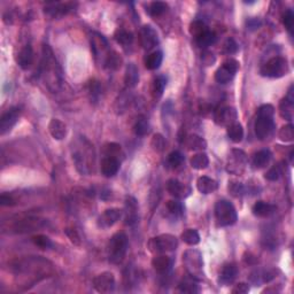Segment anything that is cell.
<instances>
[{
  "label": "cell",
  "mask_w": 294,
  "mask_h": 294,
  "mask_svg": "<svg viewBox=\"0 0 294 294\" xmlns=\"http://www.w3.org/2000/svg\"><path fill=\"white\" fill-rule=\"evenodd\" d=\"M247 24L251 29H256L261 23H260V21L256 20V19H252V20L248 21Z\"/></svg>",
  "instance_id": "91938a15"
},
{
  "label": "cell",
  "mask_w": 294,
  "mask_h": 294,
  "mask_svg": "<svg viewBox=\"0 0 294 294\" xmlns=\"http://www.w3.org/2000/svg\"><path fill=\"white\" fill-rule=\"evenodd\" d=\"M183 263L190 276L196 279L203 277V258L202 254L198 250H187L183 254Z\"/></svg>",
  "instance_id": "8992f818"
},
{
  "label": "cell",
  "mask_w": 294,
  "mask_h": 294,
  "mask_svg": "<svg viewBox=\"0 0 294 294\" xmlns=\"http://www.w3.org/2000/svg\"><path fill=\"white\" fill-rule=\"evenodd\" d=\"M103 154H105V157H115V159H118L119 154H122L121 145H118L116 143L106 144L105 146H103Z\"/></svg>",
  "instance_id": "7bdbcfd3"
},
{
  "label": "cell",
  "mask_w": 294,
  "mask_h": 294,
  "mask_svg": "<svg viewBox=\"0 0 294 294\" xmlns=\"http://www.w3.org/2000/svg\"><path fill=\"white\" fill-rule=\"evenodd\" d=\"M215 218L219 227H230L238 219L235 206L228 200H219L215 205Z\"/></svg>",
  "instance_id": "277c9868"
},
{
  "label": "cell",
  "mask_w": 294,
  "mask_h": 294,
  "mask_svg": "<svg viewBox=\"0 0 294 294\" xmlns=\"http://www.w3.org/2000/svg\"><path fill=\"white\" fill-rule=\"evenodd\" d=\"M151 146L153 148V151L157 152V153L163 152L164 147H166V140H164L163 136L161 134H155L153 136V138H152Z\"/></svg>",
  "instance_id": "c3c4849f"
},
{
  "label": "cell",
  "mask_w": 294,
  "mask_h": 294,
  "mask_svg": "<svg viewBox=\"0 0 294 294\" xmlns=\"http://www.w3.org/2000/svg\"><path fill=\"white\" fill-rule=\"evenodd\" d=\"M283 24L286 28V30L290 32V35H292L293 27H294V14L292 9H287L285 14L283 15Z\"/></svg>",
  "instance_id": "816d5d0a"
},
{
  "label": "cell",
  "mask_w": 294,
  "mask_h": 294,
  "mask_svg": "<svg viewBox=\"0 0 294 294\" xmlns=\"http://www.w3.org/2000/svg\"><path fill=\"white\" fill-rule=\"evenodd\" d=\"M207 30H208V27H207L205 22H202L201 20H195L193 22H191V24H190V28H189L190 34H191L195 38L199 37L200 35H202L203 32H206Z\"/></svg>",
  "instance_id": "b9f144b4"
},
{
  "label": "cell",
  "mask_w": 294,
  "mask_h": 294,
  "mask_svg": "<svg viewBox=\"0 0 294 294\" xmlns=\"http://www.w3.org/2000/svg\"><path fill=\"white\" fill-rule=\"evenodd\" d=\"M47 222L45 219L38 218V217H28L22 218L20 221H18L13 225V231L15 234H27V232H32L39 230L46 227Z\"/></svg>",
  "instance_id": "8fae6325"
},
{
  "label": "cell",
  "mask_w": 294,
  "mask_h": 294,
  "mask_svg": "<svg viewBox=\"0 0 294 294\" xmlns=\"http://www.w3.org/2000/svg\"><path fill=\"white\" fill-rule=\"evenodd\" d=\"M190 163H191V167L193 169H196V170L206 169V168L209 166V157L206 153H202L201 152V153L193 155Z\"/></svg>",
  "instance_id": "8d00e7d4"
},
{
  "label": "cell",
  "mask_w": 294,
  "mask_h": 294,
  "mask_svg": "<svg viewBox=\"0 0 294 294\" xmlns=\"http://www.w3.org/2000/svg\"><path fill=\"white\" fill-rule=\"evenodd\" d=\"M64 234L68 238H69V240L72 241L74 245H77V246H79L80 245V238L78 234H77L76 230H74V229H64Z\"/></svg>",
  "instance_id": "db71d44e"
},
{
  "label": "cell",
  "mask_w": 294,
  "mask_h": 294,
  "mask_svg": "<svg viewBox=\"0 0 294 294\" xmlns=\"http://www.w3.org/2000/svg\"><path fill=\"white\" fill-rule=\"evenodd\" d=\"M137 211V201L132 196H128L127 201H125V224L134 225L138 222Z\"/></svg>",
  "instance_id": "d4e9b609"
},
{
  "label": "cell",
  "mask_w": 294,
  "mask_h": 294,
  "mask_svg": "<svg viewBox=\"0 0 294 294\" xmlns=\"http://www.w3.org/2000/svg\"><path fill=\"white\" fill-rule=\"evenodd\" d=\"M139 43L145 51H151L160 43L157 31L150 24L143 25L139 30Z\"/></svg>",
  "instance_id": "30bf717a"
},
{
  "label": "cell",
  "mask_w": 294,
  "mask_h": 294,
  "mask_svg": "<svg viewBox=\"0 0 294 294\" xmlns=\"http://www.w3.org/2000/svg\"><path fill=\"white\" fill-rule=\"evenodd\" d=\"M21 107H11L7 112L4 113L0 118V134L5 135L13 129V127L18 123L19 118L21 116Z\"/></svg>",
  "instance_id": "4fadbf2b"
},
{
  "label": "cell",
  "mask_w": 294,
  "mask_h": 294,
  "mask_svg": "<svg viewBox=\"0 0 294 294\" xmlns=\"http://www.w3.org/2000/svg\"><path fill=\"white\" fill-rule=\"evenodd\" d=\"M167 11H168V5L163 1L151 2L146 9L147 14L152 16V18H159V16L163 15Z\"/></svg>",
  "instance_id": "74e56055"
},
{
  "label": "cell",
  "mask_w": 294,
  "mask_h": 294,
  "mask_svg": "<svg viewBox=\"0 0 294 294\" xmlns=\"http://www.w3.org/2000/svg\"><path fill=\"white\" fill-rule=\"evenodd\" d=\"M239 70V62L235 59H228L216 70L215 80L219 84H227L232 80Z\"/></svg>",
  "instance_id": "9c48e42d"
},
{
  "label": "cell",
  "mask_w": 294,
  "mask_h": 294,
  "mask_svg": "<svg viewBox=\"0 0 294 294\" xmlns=\"http://www.w3.org/2000/svg\"><path fill=\"white\" fill-rule=\"evenodd\" d=\"M215 123L223 127H229V125L234 124L238 119V113L235 108L230 107V106H224V107L218 108L215 112L214 115Z\"/></svg>",
  "instance_id": "9a60e30c"
},
{
  "label": "cell",
  "mask_w": 294,
  "mask_h": 294,
  "mask_svg": "<svg viewBox=\"0 0 294 294\" xmlns=\"http://www.w3.org/2000/svg\"><path fill=\"white\" fill-rule=\"evenodd\" d=\"M114 38L115 40L123 47L131 46L132 43H134V35H132V32L125 30L123 28H118V30L115 31Z\"/></svg>",
  "instance_id": "d6a6232c"
},
{
  "label": "cell",
  "mask_w": 294,
  "mask_h": 294,
  "mask_svg": "<svg viewBox=\"0 0 294 294\" xmlns=\"http://www.w3.org/2000/svg\"><path fill=\"white\" fill-rule=\"evenodd\" d=\"M119 162L118 159H115V157H105L101 161V166H100V170H101V174L105 177H113L115 176L116 174L118 173L119 170Z\"/></svg>",
  "instance_id": "7402d4cb"
},
{
  "label": "cell",
  "mask_w": 294,
  "mask_h": 294,
  "mask_svg": "<svg viewBox=\"0 0 294 294\" xmlns=\"http://www.w3.org/2000/svg\"><path fill=\"white\" fill-rule=\"evenodd\" d=\"M89 96H90V100L92 102H98L100 99V96H101V86H100L99 82L97 80H92L89 84Z\"/></svg>",
  "instance_id": "7dc6e473"
},
{
  "label": "cell",
  "mask_w": 294,
  "mask_h": 294,
  "mask_svg": "<svg viewBox=\"0 0 294 294\" xmlns=\"http://www.w3.org/2000/svg\"><path fill=\"white\" fill-rule=\"evenodd\" d=\"M152 267L154 268V270L157 271V274H167L171 268L170 257L161 254L157 255V256L153 257V260H152Z\"/></svg>",
  "instance_id": "83f0119b"
},
{
  "label": "cell",
  "mask_w": 294,
  "mask_h": 294,
  "mask_svg": "<svg viewBox=\"0 0 294 294\" xmlns=\"http://www.w3.org/2000/svg\"><path fill=\"white\" fill-rule=\"evenodd\" d=\"M274 108L273 105H262L257 109L256 119H255L254 131L260 140H266L274 130Z\"/></svg>",
  "instance_id": "7a4b0ae2"
},
{
  "label": "cell",
  "mask_w": 294,
  "mask_h": 294,
  "mask_svg": "<svg viewBox=\"0 0 294 294\" xmlns=\"http://www.w3.org/2000/svg\"><path fill=\"white\" fill-rule=\"evenodd\" d=\"M91 50L95 59L102 64L105 63L108 54L112 51L109 50L108 41L106 40V38L102 35L97 34V32H93L91 35Z\"/></svg>",
  "instance_id": "ba28073f"
},
{
  "label": "cell",
  "mask_w": 294,
  "mask_h": 294,
  "mask_svg": "<svg viewBox=\"0 0 294 294\" xmlns=\"http://www.w3.org/2000/svg\"><path fill=\"white\" fill-rule=\"evenodd\" d=\"M216 39H217V37H216L215 32L211 31L208 29L206 32H203L202 35H200L199 37L196 38V43L199 47L207 48V47L212 46L213 44H215Z\"/></svg>",
  "instance_id": "e575fe53"
},
{
  "label": "cell",
  "mask_w": 294,
  "mask_h": 294,
  "mask_svg": "<svg viewBox=\"0 0 294 294\" xmlns=\"http://www.w3.org/2000/svg\"><path fill=\"white\" fill-rule=\"evenodd\" d=\"M182 240L184 243L190 245V246H195L200 243V235L199 232L195 229H187L182 234Z\"/></svg>",
  "instance_id": "60d3db41"
},
{
  "label": "cell",
  "mask_w": 294,
  "mask_h": 294,
  "mask_svg": "<svg viewBox=\"0 0 294 294\" xmlns=\"http://www.w3.org/2000/svg\"><path fill=\"white\" fill-rule=\"evenodd\" d=\"M178 289L180 292L183 293H189V294H195V293H199L200 289L198 285V279H196L195 277L192 276H186L180 280Z\"/></svg>",
  "instance_id": "f1b7e54d"
},
{
  "label": "cell",
  "mask_w": 294,
  "mask_h": 294,
  "mask_svg": "<svg viewBox=\"0 0 294 294\" xmlns=\"http://www.w3.org/2000/svg\"><path fill=\"white\" fill-rule=\"evenodd\" d=\"M227 132H228V137L230 138V140L234 141V143H235V144L240 143V141L244 139L243 125H241L240 123H238V122L229 125Z\"/></svg>",
  "instance_id": "836d02e7"
},
{
  "label": "cell",
  "mask_w": 294,
  "mask_h": 294,
  "mask_svg": "<svg viewBox=\"0 0 294 294\" xmlns=\"http://www.w3.org/2000/svg\"><path fill=\"white\" fill-rule=\"evenodd\" d=\"M293 109H294V97H293V86H291L285 98L282 99L279 103V114L283 118L287 121L293 119Z\"/></svg>",
  "instance_id": "d6986e66"
},
{
  "label": "cell",
  "mask_w": 294,
  "mask_h": 294,
  "mask_svg": "<svg viewBox=\"0 0 294 294\" xmlns=\"http://www.w3.org/2000/svg\"><path fill=\"white\" fill-rule=\"evenodd\" d=\"M93 286L99 293H111L115 289V277L113 273L105 271L93 279Z\"/></svg>",
  "instance_id": "5bb4252c"
},
{
  "label": "cell",
  "mask_w": 294,
  "mask_h": 294,
  "mask_svg": "<svg viewBox=\"0 0 294 294\" xmlns=\"http://www.w3.org/2000/svg\"><path fill=\"white\" fill-rule=\"evenodd\" d=\"M196 189L202 195H211L218 189V183L208 176H201L196 180Z\"/></svg>",
  "instance_id": "cb8c5ba5"
},
{
  "label": "cell",
  "mask_w": 294,
  "mask_h": 294,
  "mask_svg": "<svg viewBox=\"0 0 294 294\" xmlns=\"http://www.w3.org/2000/svg\"><path fill=\"white\" fill-rule=\"evenodd\" d=\"M250 291V286L246 283H239L232 289V293L234 294H245Z\"/></svg>",
  "instance_id": "9f6ffc18"
},
{
  "label": "cell",
  "mask_w": 294,
  "mask_h": 294,
  "mask_svg": "<svg viewBox=\"0 0 294 294\" xmlns=\"http://www.w3.org/2000/svg\"><path fill=\"white\" fill-rule=\"evenodd\" d=\"M247 163V155L241 150H232L229 157L228 170L231 173H240Z\"/></svg>",
  "instance_id": "e0dca14e"
},
{
  "label": "cell",
  "mask_w": 294,
  "mask_h": 294,
  "mask_svg": "<svg viewBox=\"0 0 294 294\" xmlns=\"http://www.w3.org/2000/svg\"><path fill=\"white\" fill-rule=\"evenodd\" d=\"M283 175V167L280 164H274L270 168L269 170L264 174V178L267 180H270V182H276L278 180L280 177Z\"/></svg>",
  "instance_id": "ee69618b"
},
{
  "label": "cell",
  "mask_w": 294,
  "mask_h": 294,
  "mask_svg": "<svg viewBox=\"0 0 294 294\" xmlns=\"http://www.w3.org/2000/svg\"><path fill=\"white\" fill-rule=\"evenodd\" d=\"M289 73V62L283 57H274L261 67L260 74L268 78H280Z\"/></svg>",
  "instance_id": "5b68a950"
},
{
  "label": "cell",
  "mask_w": 294,
  "mask_h": 294,
  "mask_svg": "<svg viewBox=\"0 0 294 294\" xmlns=\"http://www.w3.org/2000/svg\"><path fill=\"white\" fill-rule=\"evenodd\" d=\"M167 191L170 196H173L176 199H185L191 195V187L187 186L186 184L180 182L176 178H171L167 182Z\"/></svg>",
  "instance_id": "2e32d148"
},
{
  "label": "cell",
  "mask_w": 294,
  "mask_h": 294,
  "mask_svg": "<svg viewBox=\"0 0 294 294\" xmlns=\"http://www.w3.org/2000/svg\"><path fill=\"white\" fill-rule=\"evenodd\" d=\"M229 191H230L234 196H239L241 195V193L244 192V189H243V186L240 185V184L231 183V185L229 186Z\"/></svg>",
  "instance_id": "680465c9"
},
{
  "label": "cell",
  "mask_w": 294,
  "mask_h": 294,
  "mask_svg": "<svg viewBox=\"0 0 294 294\" xmlns=\"http://www.w3.org/2000/svg\"><path fill=\"white\" fill-rule=\"evenodd\" d=\"M134 132L136 136H139V137H144L150 132V123L145 116H139L137 118L134 125Z\"/></svg>",
  "instance_id": "f35d334b"
},
{
  "label": "cell",
  "mask_w": 294,
  "mask_h": 294,
  "mask_svg": "<svg viewBox=\"0 0 294 294\" xmlns=\"http://www.w3.org/2000/svg\"><path fill=\"white\" fill-rule=\"evenodd\" d=\"M166 86H167L166 76L160 75V76L155 77L153 80V85H152V95H153L155 99H159L162 97Z\"/></svg>",
  "instance_id": "d590c367"
},
{
  "label": "cell",
  "mask_w": 294,
  "mask_h": 294,
  "mask_svg": "<svg viewBox=\"0 0 294 294\" xmlns=\"http://www.w3.org/2000/svg\"><path fill=\"white\" fill-rule=\"evenodd\" d=\"M129 247V240L127 235L123 232H118L109 240L107 246V255L109 262L113 264H119L123 262Z\"/></svg>",
  "instance_id": "3957f363"
},
{
  "label": "cell",
  "mask_w": 294,
  "mask_h": 294,
  "mask_svg": "<svg viewBox=\"0 0 294 294\" xmlns=\"http://www.w3.org/2000/svg\"><path fill=\"white\" fill-rule=\"evenodd\" d=\"M277 211V207L274 205H271L269 202L266 201H257L252 208V212L255 216L261 218L270 217L271 215H274Z\"/></svg>",
  "instance_id": "603a6c76"
},
{
  "label": "cell",
  "mask_w": 294,
  "mask_h": 294,
  "mask_svg": "<svg viewBox=\"0 0 294 294\" xmlns=\"http://www.w3.org/2000/svg\"><path fill=\"white\" fill-rule=\"evenodd\" d=\"M238 276V268L235 263H227L222 267L221 271H219L218 282L222 285L227 286L230 285L235 282V279Z\"/></svg>",
  "instance_id": "ffe728a7"
},
{
  "label": "cell",
  "mask_w": 294,
  "mask_h": 294,
  "mask_svg": "<svg viewBox=\"0 0 294 294\" xmlns=\"http://www.w3.org/2000/svg\"><path fill=\"white\" fill-rule=\"evenodd\" d=\"M76 6V2H50L45 6L44 12L52 19H59L73 12Z\"/></svg>",
  "instance_id": "7c38bea8"
},
{
  "label": "cell",
  "mask_w": 294,
  "mask_h": 294,
  "mask_svg": "<svg viewBox=\"0 0 294 294\" xmlns=\"http://www.w3.org/2000/svg\"><path fill=\"white\" fill-rule=\"evenodd\" d=\"M48 131L56 140H62L67 136V125L59 118H52L48 124Z\"/></svg>",
  "instance_id": "484cf974"
},
{
  "label": "cell",
  "mask_w": 294,
  "mask_h": 294,
  "mask_svg": "<svg viewBox=\"0 0 294 294\" xmlns=\"http://www.w3.org/2000/svg\"><path fill=\"white\" fill-rule=\"evenodd\" d=\"M271 157H273V154L269 150H261L254 154L252 163L255 169H262L269 164Z\"/></svg>",
  "instance_id": "f546056e"
},
{
  "label": "cell",
  "mask_w": 294,
  "mask_h": 294,
  "mask_svg": "<svg viewBox=\"0 0 294 294\" xmlns=\"http://www.w3.org/2000/svg\"><path fill=\"white\" fill-rule=\"evenodd\" d=\"M148 250L154 254H163L168 252H174L178 247V239L175 235L164 234L151 238L147 244Z\"/></svg>",
  "instance_id": "52a82bcc"
},
{
  "label": "cell",
  "mask_w": 294,
  "mask_h": 294,
  "mask_svg": "<svg viewBox=\"0 0 294 294\" xmlns=\"http://www.w3.org/2000/svg\"><path fill=\"white\" fill-rule=\"evenodd\" d=\"M238 44L237 41H235L234 38H228L227 40H225L224 45H223V52H224L225 54H235L238 52Z\"/></svg>",
  "instance_id": "f5cc1de1"
},
{
  "label": "cell",
  "mask_w": 294,
  "mask_h": 294,
  "mask_svg": "<svg viewBox=\"0 0 294 294\" xmlns=\"http://www.w3.org/2000/svg\"><path fill=\"white\" fill-rule=\"evenodd\" d=\"M201 60H202V62L206 64V66H213V64L215 63L216 58H215L214 54L212 53V52L206 51V52H203V53H202Z\"/></svg>",
  "instance_id": "11a10c76"
},
{
  "label": "cell",
  "mask_w": 294,
  "mask_h": 294,
  "mask_svg": "<svg viewBox=\"0 0 294 294\" xmlns=\"http://www.w3.org/2000/svg\"><path fill=\"white\" fill-rule=\"evenodd\" d=\"M185 144L191 151H203L207 148V141L198 135H189L185 139Z\"/></svg>",
  "instance_id": "1f68e13d"
},
{
  "label": "cell",
  "mask_w": 294,
  "mask_h": 294,
  "mask_svg": "<svg viewBox=\"0 0 294 294\" xmlns=\"http://www.w3.org/2000/svg\"><path fill=\"white\" fill-rule=\"evenodd\" d=\"M124 83L128 89H134L139 83V70L135 63H129L125 69Z\"/></svg>",
  "instance_id": "4316f807"
},
{
  "label": "cell",
  "mask_w": 294,
  "mask_h": 294,
  "mask_svg": "<svg viewBox=\"0 0 294 294\" xmlns=\"http://www.w3.org/2000/svg\"><path fill=\"white\" fill-rule=\"evenodd\" d=\"M163 60V53L161 51H154L145 58V67L148 70L159 69Z\"/></svg>",
  "instance_id": "4dcf8cb0"
},
{
  "label": "cell",
  "mask_w": 294,
  "mask_h": 294,
  "mask_svg": "<svg viewBox=\"0 0 294 294\" xmlns=\"http://www.w3.org/2000/svg\"><path fill=\"white\" fill-rule=\"evenodd\" d=\"M167 162L169 164L170 168L175 169V168H178L180 164L184 162V155L180 153L179 151H174L168 155Z\"/></svg>",
  "instance_id": "bcb514c9"
},
{
  "label": "cell",
  "mask_w": 294,
  "mask_h": 294,
  "mask_svg": "<svg viewBox=\"0 0 294 294\" xmlns=\"http://www.w3.org/2000/svg\"><path fill=\"white\" fill-rule=\"evenodd\" d=\"M122 64V58L119 57V54L115 51H111V53L108 54L107 59H106L103 67H106L107 69L111 70H118Z\"/></svg>",
  "instance_id": "ab89813d"
},
{
  "label": "cell",
  "mask_w": 294,
  "mask_h": 294,
  "mask_svg": "<svg viewBox=\"0 0 294 294\" xmlns=\"http://www.w3.org/2000/svg\"><path fill=\"white\" fill-rule=\"evenodd\" d=\"M31 240H32V243L36 245L37 247L41 248V250H48V248H51L52 246H53L51 239L45 235H34V237L31 238Z\"/></svg>",
  "instance_id": "f6af8a7d"
},
{
  "label": "cell",
  "mask_w": 294,
  "mask_h": 294,
  "mask_svg": "<svg viewBox=\"0 0 294 294\" xmlns=\"http://www.w3.org/2000/svg\"><path fill=\"white\" fill-rule=\"evenodd\" d=\"M279 138L282 141H285V143H289V141H292L294 138V129L292 124H286L279 130Z\"/></svg>",
  "instance_id": "f907efd6"
},
{
  "label": "cell",
  "mask_w": 294,
  "mask_h": 294,
  "mask_svg": "<svg viewBox=\"0 0 294 294\" xmlns=\"http://www.w3.org/2000/svg\"><path fill=\"white\" fill-rule=\"evenodd\" d=\"M16 62L20 66L21 69L28 70L34 62V50L30 44L24 45L23 47L19 51L18 56H16Z\"/></svg>",
  "instance_id": "44dd1931"
},
{
  "label": "cell",
  "mask_w": 294,
  "mask_h": 294,
  "mask_svg": "<svg viewBox=\"0 0 294 294\" xmlns=\"http://www.w3.org/2000/svg\"><path fill=\"white\" fill-rule=\"evenodd\" d=\"M122 216V211L118 208H109L106 209L98 218V227L101 229L112 228L115 223L119 221Z\"/></svg>",
  "instance_id": "ac0fdd59"
},
{
  "label": "cell",
  "mask_w": 294,
  "mask_h": 294,
  "mask_svg": "<svg viewBox=\"0 0 294 294\" xmlns=\"http://www.w3.org/2000/svg\"><path fill=\"white\" fill-rule=\"evenodd\" d=\"M0 203H1V206H14L16 205V200L12 196L1 195V196H0Z\"/></svg>",
  "instance_id": "6f0895ef"
},
{
  "label": "cell",
  "mask_w": 294,
  "mask_h": 294,
  "mask_svg": "<svg viewBox=\"0 0 294 294\" xmlns=\"http://www.w3.org/2000/svg\"><path fill=\"white\" fill-rule=\"evenodd\" d=\"M166 208L168 213L174 216H180L184 212L183 205L179 201H177V200H170V201H168Z\"/></svg>",
  "instance_id": "681fc988"
},
{
  "label": "cell",
  "mask_w": 294,
  "mask_h": 294,
  "mask_svg": "<svg viewBox=\"0 0 294 294\" xmlns=\"http://www.w3.org/2000/svg\"><path fill=\"white\" fill-rule=\"evenodd\" d=\"M40 74L46 82L48 89L56 92L62 84V72L48 45L43 46V59L40 64Z\"/></svg>",
  "instance_id": "6da1fadb"
}]
</instances>
